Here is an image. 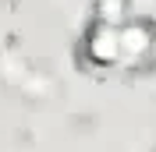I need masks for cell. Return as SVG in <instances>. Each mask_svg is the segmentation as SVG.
I'll use <instances>...</instances> for the list:
<instances>
[{
	"label": "cell",
	"mask_w": 156,
	"mask_h": 152,
	"mask_svg": "<svg viewBox=\"0 0 156 152\" xmlns=\"http://www.w3.org/2000/svg\"><path fill=\"white\" fill-rule=\"evenodd\" d=\"M117 46H121V60L131 67L146 64L156 50V25L149 18H124L117 25Z\"/></svg>",
	"instance_id": "obj_1"
},
{
	"label": "cell",
	"mask_w": 156,
	"mask_h": 152,
	"mask_svg": "<svg viewBox=\"0 0 156 152\" xmlns=\"http://www.w3.org/2000/svg\"><path fill=\"white\" fill-rule=\"evenodd\" d=\"M124 18H128V0H96V21L117 29Z\"/></svg>",
	"instance_id": "obj_3"
},
{
	"label": "cell",
	"mask_w": 156,
	"mask_h": 152,
	"mask_svg": "<svg viewBox=\"0 0 156 152\" xmlns=\"http://www.w3.org/2000/svg\"><path fill=\"white\" fill-rule=\"evenodd\" d=\"M82 53L92 67H114L121 60V46H117V29L114 25H103V21L92 18V25L82 36Z\"/></svg>",
	"instance_id": "obj_2"
}]
</instances>
